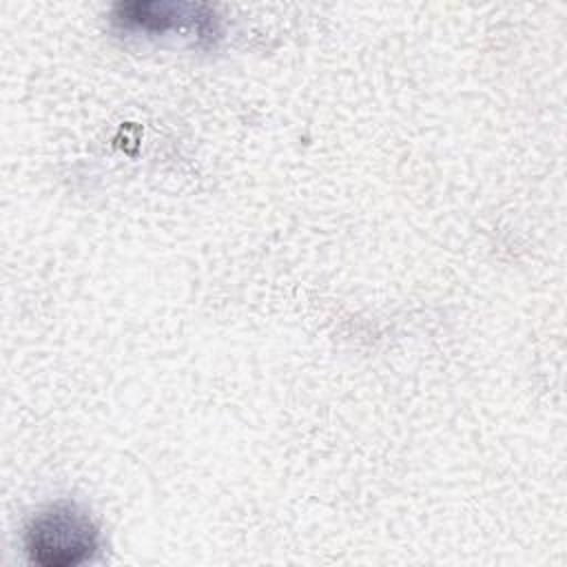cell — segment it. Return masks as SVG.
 <instances>
[{"label":"cell","instance_id":"cell-1","mask_svg":"<svg viewBox=\"0 0 567 567\" xmlns=\"http://www.w3.org/2000/svg\"><path fill=\"white\" fill-rule=\"evenodd\" d=\"M24 549L42 567H75L100 549V532L89 512L75 503L40 509L24 529Z\"/></svg>","mask_w":567,"mask_h":567},{"label":"cell","instance_id":"cell-2","mask_svg":"<svg viewBox=\"0 0 567 567\" xmlns=\"http://www.w3.org/2000/svg\"><path fill=\"white\" fill-rule=\"evenodd\" d=\"M111 20L126 31L166 33L193 27L199 40H215L219 35L217 16L206 4L166 2V0H135L120 2L111 11Z\"/></svg>","mask_w":567,"mask_h":567}]
</instances>
